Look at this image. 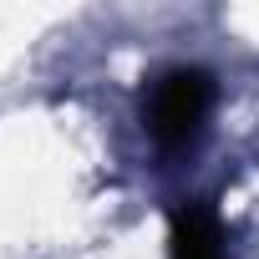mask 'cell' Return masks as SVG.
<instances>
[{
	"instance_id": "6da1fadb",
	"label": "cell",
	"mask_w": 259,
	"mask_h": 259,
	"mask_svg": "<svg viewBox=\"0 0 259 259\" xmlns=\"http://www.w3.org/2000/svg\"><path fill=\"white\" fill-rule=\"evenodd\" d=\"M208 76L198 66H168L163 76H153L148 97H143V117H148V133L163 143V148H178L188 143L203 117H208Z\"/></svg>"
},
{
	"instance_id": "7a4b0ae2",
	"label": "cell",
	"mask_w": 259,
	"mask_h": 259,
	"mask_svg": "<svg viewBox=\"0 0 259 259\" xmlns=\"http://www.w3.org/2000/svg\"><path fill=\"white\" fill-rule=\"evenodd\" d=\"M168 254H173V259H224L219 219H213L208 208H178V213H173Z\"/></svg>"
}]
</instances>
